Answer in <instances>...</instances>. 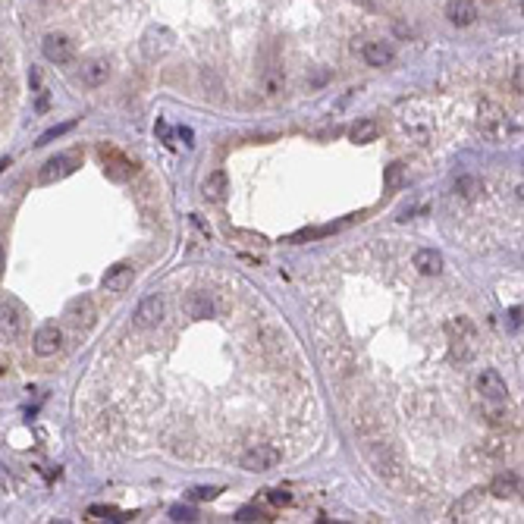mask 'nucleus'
<instances>
[{
  "mask_svg": "<svg viewBox=\"0 0 524 524\" xmlns=\"http://www.w3.org/2000/svg\"><path fill=\"white\" fill-rule=\"evenodd\" d=\"M107 79H110L107 60H88V63L82 66V85H88V88H101Z\"/></svg>",
  "mask_w": 524,
  "mask_h": 524,
  "instance_id": "nucleus-10",
  "label": "nucleus"
},
{
  "mask_svg": "<svg viewBox=\"0 0 524 524\" xmlns=\"http://www.w3.org/2000/svg\"><path fill=\"white\" fill-rule=\"evenodd\" d=\"M396 51H392L390 41H367L364 45V63L367 66H390Z\"/></svg>",
  "mask_w": 524,
  "mask_h": 524,
  "instance_id": "nucleus-9",
  "label": "nucleus"
},
{
  "mask_svg": "<svg viewBox=\"0 0 524 524\" xmlns=\"http://www.w3.org/2000/svg\"><path fill=\"white\" fill-rule=\"evenodd\" d=\"M371 3H380V0H371Z\"/></svg>",
  "mask_w": 524,
  "mask_h": 524,
  "instance_id": "nucleus-25",
  "label": "nucleus"
},
{
  "mask_svg": "<svg viewBox=\"0 0 524 524\" xmlns=\"http://www.w3.org/2000/svg\"><path fill=\"white\" fill-rule=\"evenodd\" d=\"M41 54H45L51 63H70L72 60V41L66 35H47L41 41Z\"/></svg>",
  "mask_w": 524,
  "mask_h": 524,
  "instance_id": "nucleus-6",
  "label": "nucleus"
},
{
  "mask_svg": "<svg viewBox=\"0 0 524 524\" xmlns=\"http://www.w3.org/2000/svg\"><path fill=\"white\" fill-rule=\"evenodd\" d=\"M91 314H95V311H91V302H85V298H82V302H76V305L70 308V321L76 323V327L82 323V317L91 323Z\"/></svg>",
  "mask_w": 524,
  "mask_h": 524,
  "instance_id": "nucleus-20",
  "label": "nucleus"
},
{
  "mask_svg": "<svg viewBox=\"0 0 524 524\" xmlns=\"http://www.w3.org/2000/svg\"><path fill=\"white\" fill-rule=\"evenodd\" d=\"M446 16L452 26H471L474 20H477V3L474 0H449L446 3Z\"/></svg>",
  "mask_w": 524,
  "mask_h": 524,
  "instance_id": "nucleus-7",
  "label": "nucleus"
},
{
  "mask_svg": "<svg viewBox=\"0 0 524 524\" xmlns=\"http://www.w3.org/2000/svg\"><path fill=\"white\" fill-rule=\"evenodd\" d=\"M258 518H264L258 509H242L239 515H236V521H258Z\"/></svg>",
  "mask_w": 524,
  "mask_h": 524,
  "instance_id": "nucleus-23",
  "label": "nucleus"
},
{
  "mask_svg": "<svg viewBox=\"0 0 524 524\" xmlns=\"http://www.w3.org/2000/svg\"><path fill=\"white\" fill-rule=\"evenodd\" d=\"M72 129V123H63V126H54V129H47L45 135H41V141L38 145H47V141H54V139H60V135H66Z\"/></svg>",
  "mask_w": 524,
  "mask_h": 524,
  "instance_id": "nucleus-22",
  "label": "nucleus"
},
{
  "mask_svg": "<svg viewBox=\"0 0 524 524\" xmlns=\"http://www.w3.org/2000/svg\"><path fill=\"white\" fill-rule=\"evenodd\" d=\"M270 502H277V505H286V502H289V496H286V493H270Z\"/></svg>",
  "mask_w": 524,
  "mask_h": 524,
  "instance_id": "nucleus-24",
  "label": "nucleus"
},
{
  "mask_svg": "<svg viewBox=\"0 0 524 524\" xmlns=\"http://www.w3.org/2000/svg\"><path fill=\"white\" fill-rule=\"evenodd\" d=\"M518 490V477L515 474H496V477H493V484H490V493L493 496H499V499H509L511 493Z\"/></svg>",
  "mask_w": 524,
  "mask_h": 524,
  "instance_id": "nucleus-15",
  "label": "nucleus"
},
{
  "mask_svg": "<svg viewBox=\"0 0 524 524\" xmlns=\"http://www.w3.org/2000/svg\"><path fill=\"white\" fill-rule=\"evenodd\" d=\"M32 346H35V355L51 358V355H57L60 346H63V330H60L57 323H47V327H41L38 333H35Z\"/></svg>",
  "mask_w": 524,
  "mask_h": 524,
  "instance_id": "nucleus-3",
  "label": "nucleus"
},
{
  "mask_svg": "<svg viewBox=\"0 0 524 524\" xmlns=\"http://www.w3.org/2000/svg\"><path fill=\"white\" fill-rule=\"evenodd\" d=\"M3 339H16L20 336V330H22V317H20V311H16V305L13 302H3Z\"/></svg>",
  "mask_w": 524,
  "mask_h": 524,
  "instance_id": "nucleus-13",
  "label": "nucleus"
},
{
  "mask_svg": "<svg viewBox=\"0 0 524 524\" xmlns=\"http://www.w3.org/2000/svg\"><path fill=\"white\" fill-rule=\"evenodd\" d=\"M477 192H480V179L477 176H458V179H455V195L477 198Z\"/></svg>",
  "mask_w": 524,
  "mask_h": 524,
  "instance_id": "nucleus-19",
  "label": "nucleus"
},
{
  "mask_svg": "<svg viewBox=\"0 0 524 524\" xmlns=\"http://www.w3.org/2000/svg\"><path fill=\"white\" fill-rule=\"evenodd\" d=\"M226 192H229V179H226V173H223V170L210 173L208 183H204V195L214 198V201H223V198H226Z\"/></svg>",
  "mask_w": 524,
  "mask_h": 524,
  "instance_id": "nucleus-14",
  "label": "nucleus"
},
{
  "mask_svg": "<svg viewBox=\"0 0 524 524\" xmlns=\"http://www.w3.org/2000/svg\"><path fill=\"white\" fill-rule=\"evenodd\" d=\"M132 277H135V267L132 264H116V267H110L107 273H104V289L107 292H123V289H129L132 286Z\"/></svg>",
  "mask_w": 524,
  "mask_h": 524,
  "instance_id": "nucleus-8",
  "label": "nucleus"
},
{
  "mask_svg": "<svg viewBox=\"0 0 524 524\" xmlns=\"http://www.w3.org/2000/svg\"><path fill=\"white\" fill-rule=\"evenodd\" d=\"M477 390H480V396H484L486 402H502V399L509 396V386H505V380L499 377L493 367H486V371L477 377Z\"/></svg>",
  "mask_w": 524,
  "mask_h": 524,
  "instance_id": "nucleus-5",
  "label": "nucleus"
},
{
  "mask_svg": "<svg viewBox=\"0 0 524 524\" xmlns=\"http://www.w3.org/2000/svg\"><path fill=\"white\" fill-rule=\"evenodd\" d=\"M164 311H167L164 298H160V295H148L145 302L135 308V327H141V330L157 327L160 317H164Z\"/></svg>",
  "mask_w": 524,
  "mask_h": 524,
  "instance_id": "nucleus-4",
  "label": "nucleus"
},
{
  "mask_svg": "<svg viewBox=\"0 0 524 524\" xmlns=\"http://www.w3.org/2000/svg\"><path fill=\"white\" fill-rule=\"evenodd\" d=\"M239 465L245 468V471H270V468L279 465V452L273 446L258 442V446H252V449H245V452H242Z\"/></svg>",
  "mask_w": 524,
  "mask_h": 524,
  "instance_id": "nucleus-1",
  "label": "nucleus"
},
{
  "mask_svg": "<svg viewBox=\"0 0 524 524\" xmlns=\"http://www.w3.org/2000/svg\"><path fill=\"white\" fill-rule=\"evenodd\" d=\"M104 164H107V173L110 179H116V183H123V179H129V173H132V164H129L126 157H123L120 151H114V148H104Z\"/></svg>",
  "mask_w": 524,
  "mask_h": 524,
  "instance_id": "nucleus-11",
  "label": "nucleus"
},
{
  "mask_svg": "<svg viewBox=\"0 0 524 524\" xmlns=\"http://www.w3.org/2000/svg\"><path fill=\"white\" fill-rule=\"evenodd\" d=\"M348 135H352V141H373V139H377V123H373V120H358Z\"/></svg>",
  "mask_w": 524,
  "mask_h": 524,
  "instance_id": "nucleus-17",
  "label": "nucleus"
},
{
  "mask_svg": "<svg viewBox=\"0 0 524 524\" xmlns=\"http://www.w3.org/2000/svg\"><path fill=\"white\" fill-rule=\"evenodd\" d=\"M76 167H79V154H57V157H51L45 167H41V176L38 179L45 185H51V183H57V179L70 176Z\"/></svg>",
  "mask_w": 524,
  "mask_h": 524,
  "instance_id": "nucleus-2",
  "label": "nucleus"
},
{
  "mask_svg": "<svg viewBox=\"0 0 524 524\" xmlns=\"http://www.w3.org/2000/svg\"><path fill=\"white\" fill-rule=\"evenodd\" d=\"M283 91V72L277 70V66H267L264 70V95H279Z\"/></svg>",
  "mask_w": 524,
  "mask_h": 524,
  "instance_id": "nucleus-18",
  "label": "nucleus"
},
{
  "mask_svg": "<svg viewBox=\"0 0 524 524\" xmlns=\"http://www.w3.org/2000/svg\"><path fill=\"white\" fill-rule=\"evenodd\" d=\"M411 264L417 267L421 273H440V267H442V254L440 252H433V248H417L415 252V258H411Z\"/></svg>",
  "mask_w": 524,
  "mask_h": 524,
  "instance_id": "nucleus-12",
  "label": "nucleus"
},
{
  "mask_svg": "<svg viewBox=\"0 0 524 524\" xmlns=\"http://www.w3.org/2000/svg\"><path fill=\"white\" fill-rule=\"evenodd\" d=\"M480 499H484V490H471L465 499H461V502H455V505H452V518H465L468 511L477 509Z\"/></svg>",
  "mask_w": 524,
  "mask_h": 524,
  "instance_id": "nucleus-16",
  "label": "nucleus"
},
{
  "mask_svg": "<svg viewBox=\"0 0 524 524\" xmlns=\"http://www.w3.org/2000/svg\"><path fill=\"white\" fill-rule=\"evenodd\" d=\"M402 179H405V167L402 164H392L390 170H386V185H390V189L402 185Z\"/></svg>",
  "mask_w": 524,
  "mask_h": 524,
  "instance_id": "nucleus-21",
  "label": "nucleus"
}]
</instances>
